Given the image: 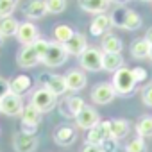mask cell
I'll list each match as a JSON object with an SVG mask.
<instances>
[{
	"instance_id": "obj_1",
	"label": "cell",
	"mask_w": 152,
	"mask_h": 152,
	"mask_svg": "<svg viewBox=\"0 0 152 152\" xmlns=\"http://www.w3.org/2000/svg\"><path fill=\"white\" fill-rule=\"evenodd\" d=\"M116 95L120 97H131L134 91H136V86H138V81L132 73V68H127V66H122L118 68L115 73H113V81H111Z\"/></svg>"
},
{
	"instance_id": "obj_2",
	"label": "cell",
	"mask_w": 152,
	"mask_h": 152,
	"mask_svg": "<svg viewBox=\"0 0 152 152\" xmlns=\"http://www.w3.org/2000/svg\"><path fill=\"white\" fill-rule=\"evenodd\" d=\"M57 99L59 97H56L52 91H48L47 88H38V90H34L32 93H31V102L29 104H32L39 113H48V111H52L54 107H57Z\"/></svg>"
},
{
	"instance_id": "obj_3",
	"label": "cell",
	"mask_w": 152,
	"mask_h": 152,
	"mask_svg": "<svg viewBox=\"0 0 152 152\" xmlns=\"http://www.w3.org/2000/svg\"><path fill=\"white\" fill-rule=\"evenodd\" d=\"M68 59V52L64 48L63 43H57V41H50L48 45V50L45 54V57L41 59V63L48 68H57V66H63Z\"/></svg>"
},
{
	"instance_id": "obj_4",
	"label": "cell",
	"mask_w": 152,
	"mask_h": 152,
	"mask_svg": "<svg viewBox=\"0 0 152 152\" xmlns=\"http://www.w3.org/2000/svg\"><path fill=\"white\" fill-rule=\"evenodd\" d=\"M102 57L104 52L97 47H88L81 56H79V63L81 68L86 72H100L102 70Z\"/></svg>"
},
{
	"instance_id": "obj_5",
	"label": "cell",
	"mask_w": 152,
	"mask_h": 152,
	"mask_svg": "<svg viewBox=\"0 0 152 152\" xmlns=\"http://www.w3.org/2000/svg\"><path fill=\"white\" fill-rule=\"evenodd\" d=\"M41 115L43 113H39L32 104L25 106L23 111H22V115H20L22 116V125H20L22 132H25V134H36L38 127L41 124Z\"/></svg>"
},
{
	"instance_id": "obj_6",
	"label": "cell",
	"mask_w": 152,
	"mask_h": 152,
	"mask_svg": "<svg viewBox=\"0 0 152 152\" xmlns=\"http://www.w3.org/2000/svg\"><path fill=\"white\" fill-rule=\"evenodd\" d=\"M91 100H93V104H99V106H107V104H111L113 100H115V97H116V91H115V88H113V84L111 83H99L97 86H93V90H91Z\"/></svg>"
},
{
	"instance_id": "obj_7",
	"label": "cell",
	"mask_w": 152,
	"mask_h": 152,
	"mask_svg": "<svg viewBox=\"0 0 152 152\" xmlns=\"http://www.w3.org/2000/svg\"><path fill=\"white\" fill-rule=\"evenodd\" d=\"M39 84H41V88H47L48 91H52L56 97H61V95H64V93L68 91V88H66V81H64V75L41 73Z\"/></svg>"
},
{
	"instance_id": "obj_8",
	"label": "cell",
	"mask_w": 152,
	"mask_h": 152,
	"mask_svg": "<svg viewBox=\"0 0 152 152\" xmlns=\"http://www.w3.org/2000/svg\"><path fill=\"white\" fill-rule=\"evenodd\" d=\"M39 145V140L36 134H25V132H15L13 134V148L15 152H34Z\"/></svg>"
},
{
	"instance_id": "obj_9",
	"label": "cell",
	"mask_w": 152,
	"mask_h": 152,
	"mask_svg": "<svg viewBox=\"0 0 152 152\" xmlns=\"http://www.w3.org/2000/svg\"><path fill=\"white\" fill-rule=\"evenodd\" d=\"M23 107H25L23 99H22V95H16V93H9L0 100V109H2V113L6 116H20Z\"/></svg>"
},
{
	"instance_id": "obj_10",
	"label": "cell",
	"mask_w": 152,
	"mask_h": 152,
	"mask_svg": "<svg viewBox=\"0 0 152 152\" xmlns=\"http://www.w3.org/2000/svg\"><path fill=\"white\" fill-rule=\"evenodd\" d=\"M75 120V125H77L79 129H84V131H88V129H91V127H95L99 122H100V115L93 109V107H90V106H84L83 109H81V113L73 118Z\"/></svg>"
},
{
	"instance_id": "obj_11",
	"label": "cell",
	"mask_w": 152,
	"mask_h": 152,
	"mask_svg": "<svg viewBox=\"0 0 152 152\" xmlns=\"http://www.w3.org/2000/svg\"><path fill=\"white\" fill-rule=\"evenodd\" d=\"M64 81H66V88L68 91H81L86 88L88 84V77H86V73L79 68H72L70 72H66L64 75Z\"/></svg>"
},
{
	"instance_id": "obj_12",
	"label": "cell",
	"mask_w": 152,
	"mask_h": 152,
	"mask_svg": "<svg viewBox=\"0 0 152 152\" xmlns=\"http://www.w3.org/2000/svg\"><path fill=\"white\" fill-rule=\"evenodd\" d=\"M39 38V31L32 22H22L16 31V39L22 45H32Z\"/></svg>"
},
{
	"instance_id": "obj_13",
	"label": "cell",
	"mask_w": 152,
	"mask_h": 152,
	"mask_svg": "<svg viewBox=\"0 0 152 152\" xmlns=\"http://www.w3.org/2000/svg\"><path fill=\"white\" fill-rule=\"evenodd\" d=\"M54 141L57 145H61V147H70V145H73L75 141H77V131H75L72 125H68V124H63V125H59L56 129Z\"/></svg>"
},
{
	"instance_id": "obj_14",
	"label": "cell",
	"mask_w": 152,
	"mask_h": 152,
	"mask_svg": "<svg viewBox=\"0 0 152 152\" xmlns=\"http://www.w3.org/2000/svg\"><path fill=\"white\" fill-rule=\"evenodd\" d=\"M111 136V131H109V122H99L95 127L88 129V134H86V143H91V145H100L106 138Z\"/></svg>"
},
{
	"instance_id": "obj_15",
	"label": "cell",
	"mask_w": 152,
	"mask_h": 152,
	"mask_svg": "<svg viewBox=\"0 0 152 152\" xmlns=\"http://www.w3.org/2000/svg\"><path fill=\"white\" fill-rule=\"evenodd\" d=\"M16 63H18V66L20 68H34L38 63H41L39 61V57L36 56V52H34V48H32V45H23L20 50H18V54H16Z\"/></svg>"
},
{
	"instance_id": "obj_16",
	"label": "cell",
	"mask_w": 152,
	"mask_h": 152,
	"mask_svg": "<svg viewBox=\"0 0 152 152\" xmlns=\"http://www.w3.org/2000/svg\"><path fill=\"white\" fill-rule=\"evenodd\" d=\"M57 106H59V113H61L63 116L75 118L86 104H84V100H83L81 97H68L64 102H61V104H57Z\"/></svg>"
},
{
	"instance_id": "obj_17",
	"label": "cell",
	"mask_w": 152,
	"mask_h": 152,
	"mask_svg": "<svg viewBox=\"0 0 152 152\" xmlns=\"http://www.w3.org/2000/svg\"><path fill=\"white\" fill-rule=\"evenodd\" d=\"M64 48H66V52H68V56H81L86 48H88V39H86V36L84 34H81V32H75L66 43H64Z\"/></svg>"
},
{
	"instance_id": "obj_18",
	"label": "cell",
	"mask_w": 152,
	"mask_h": 152,
	"mask_svg": "<svg viewBox=\"0 0 152 152\" xmlns=\"http://www.w3.org/2000/svg\"><path fill=\"white\" fill-rule=\"evenodd\" d=\"M111 27H113V23H111L109 15L102 13V15H95V18L91 20L90 32H91V36H104Z\"/></svg>"
},
{
	"instance_id": "obj_19",
	"label": "cell",
	"mask_w": 152,
	"mask_h": 152,
	"mask_svg": "<svg viewBox=\"0 0 152 152\" xmlns=\"http://www.w3.org/2000/svg\"><path fill=\"white\" fill-rule=\"evenodd\" d=\"M23 15H25L29 20H39V18H43L45 15H48L45 0H29L27 6L23 7Z\"/></svg>"
},
{
	"instance_id": "obj_20",
	"label": "cell",
	"mask_w": 152,
	"mask_h": 152,
	"mask_svg": "<svg viewBox=\"0 0 152 152\" xmlns=\"http://www.w3.org/2000/svg\"><path fill=\"white\" fill-rule=\"evenodd\" d=\"M124 48V43L122 39L116 36V34H111V32H106L102 36V41H100V50L104 54H120Z\"/></svg>"
},
{
	"instance_id": "obj_21",
	"label": "cell",
	"mask_w": 152,
	"mask_h": 152,
	"mask_svg": "<svg viewBox=\"0 0 152 152\" xmlns=\"http://www.w3.org/2000/svg\"><path fill=\"white\" fill-rule=\"evenodd\" d=\"M77 2L83 11L91 13V15H102L109 9L111 0H77Z\"/></svg>"
},
{
	"instance_id": "obj_22",
	"label": "cell",
	"mask_w": 152,
	"mask_h": 152,
	"mask_svg": "<svg viewBox=\"0 0 152 152\" xmlns=\"http://www.w3.org/2000/svg\"><path fill=\"white\" fill-rule=\"evenodd\" d=\"M9 88H11V93H16V95L23 97L32 88V79L29 75H16L15 79L9 81Z\"/></svg>"
},
{
	"instance_id": "obj_23",
	"label": "cell",
	"mask_w": 152,
	"mask_h": 152,
	"mask_svg": "<svg viewBox=\"0 0 152 152\" xmlns=\"http://www.w3.org/2000/svg\"><path fill=\"white\" fill-rule=\"evenodd\" d=\"M129 129H131V124L124 118L109 120V131H111V136L115 140H124L129 134Z\"/></svg>"
},
{
	"instance_id": "obj_24",
	"label": "cell",
	"mask_w": 152,
	"mask_h": 152,
	"mask_svg": "<svg viewBox=\"0 0 152 152\" xmlns=\"http://www.w3.org/2000/svg\"><path fill=\"white\" fill-rule=\"evenodd\" d=\"M150 43L141 38V39H134L131 43V56L134 59H148V54H150Z\"/></svg>"
},
{
	"instance_id": "obj_25",
	"label": "cell",
	"mask_w": 152,
	"mask_h": 152,
	"mask_svg": "<svg viewBox=\"0 0 152 152\" xmlns=\"http://www.w3.org/2000/svg\"><path fill=\"white\" fill-rule=\"evenodd\" d=\"M124 66V57L122 54H104L102 57V70L115 73L118 68Z\"/></svg>"
},
{
	"instance_id": "obj_26",
	"label": "cell",
	"mask_w": 152,
	"mask_h": 152,
	"mask_svg": "<svg viewBox=\"0 0 152 152\" xmlns=\"http://www.w3.org/2000/svg\"><path fill=\"white\" fill-rule=\"evenodd\" d=\"M18 25L20 22L13 16H6V18H0V34L4 38H9V36H16V31H18Z\"/></svg>"
},
{
	"instance_id": "obj_27",
	"label": "cell",
	"mask_w": 152,
	"mask_h": 152,
	"mask_svg": "<svg viewBox=\"0 0 152 152\" xmlns=\"http://www.w3.org/2000/svg\"><path fill=\"white\" fill-rule=\"evenodd\" d=\"M52 34H54V41H57V43H66L73 34H75V31L70 27V25H66V23H59V25H56L54 27V31H52Z\"/></svg>"
},
{
	"instance_id": "obj_28",
	"label": "cell",
	"mask_w": 152,
	"mask_h": 152,
	"mask_svg": "<svg viewBox=\"0 0 152 152\" xmlns=\"http://www.w3.org/2000/svg\"><path fill=\"white\" fill-rule=\"evenodd\" d=\"M136 132L141 138H152V116H141V120L136 124Z\"/></svg>"
},
{
	"instance_id": "obj_29",
	"label": "cell",
	"mask_w": 152,
	"mask_h": 152,
	"mask_svg": "<svg viewBox=\"0 0 152 152\" xmlns=\"http://www.w3.org/2000/svg\"><path fill=\"white\" fill-rule=\"evenodd\" d=\"M140 27H141V16H140L136 11L129 9V11H127V16H125L124 29H125V31H138Z\"/></svg>"
},
{
	"instance_id": "obj_30",
	"label": "cell",
	"mask_w": 152,
	"mask_h": 152,
	"mask_svg": "<svg viewBox=\"0 0 152 152\" xmlns=\"http://www.w3.org/2000/svg\"><path fill=\"white\" fill-rule=\"evenodd\" d=\"M127 11H129V9H125V7H122V6L115 7V9L111 11V15H109V18H111V23H113L115 27H120V29H124V23H125Z\"/></svg>"
},
{
	"instance_id": "obj_31",
	"label": "cell",
	"mask_w": 152,
	"mask_h": 152,
	"mask_svg": "<svg viewBox=\"0 0 152 152\" xmlns=\"http://www.w3.org/2000/svg\"><path fill=\"white\" fill-rule=\"evenodd\" d=\"M125 152H147V143H145V140L136 134L131 141H127Z\"/></svg>"
},
{
	"instance_id": "obj_32",
	"label": "cell",
	"mask_w": 152,
	"mask_h": 152,
	"mask_svg": "<svg viewBox=\"0 0 152 152\" xmlns=\"http://www.w3.org/2000/svg\"><path fill=\"white\" fill-rule=\"evenodd\" d=\"M45 4L50 15H61L66 9V0H45Z\"/></svg>"
},
{
	"instance_id": "obj_33",
	"label": "cell",
	"mask_w": 152,
	"mask_h": 152,
	"mask_svg": "<svg viewBox=\"0 0 152 152\" xmlns=\"http://www.w3.org/2000/svg\"><path fill=\"white\" fill-rule=\"evenodd\" d=\"M18 6V0H0V18L11 16Z\"/></svg>"
},
{
	"instance_id": "obj_34",
	"label": "cell",
	"mask_w": 152,
	"mask_h": 152,
	"mask_svg": "<svg viewBox=\"0 0 152 152\" xmlns=\"http://www.w3.org/2000/svg\"><path fill=\"white\" fill-rule=\"evenodd\" d=\"M48 45H50V41H47V39H43V38H38V39L32 43V48H34L36 56L39 57V61L45 57V54H47V50H48Z\"/></svg>"
},
{
	"instance_id": "obj_35",
	"label": "cell",
	"mask_w": 152,
	"mask_h": 152,
	"mask_svg": "<svg viewBox=\"0 0 152 152\" xmlns=\"http://www.w3.org/2000/svg\"><path fill=\"white\" fill-rule=\"evenodd\" d=\"M100 150H102V152H116V150H118V140H115L113 136L106 138V140L100 143Z\"/></svg>"
},
{
	"instance_id": "obj_36",
	"label": "cell",
	"mask_w": 152,
	"mask_h": 152,
	"mask_svg": "<svg viewBox=\"0 0 152 152\" xmlns=\"http://www.w3.org/2000/svg\"><path fill=\"white\" fill-rule=\"evenodd\" d=\"M141 100H143V104H145V106L152 107V83H150V84H147V86L141 90Z\"/></svg>"
},
{
	"instance_id": "obj_37",
	"label": "cell",
	"mask_w": 152,
	"mask_h": 152,
	"mask_svg": "<svg viewBox=\"0 0 152 152\" xmlns=\"http://www.w3.org/2000/svg\"><path fill=\"white\" fill-rule=\"evenodd\" d=\"M9 93H11L9 81H6V79H2V77H0V100H2L6 95H9Z\"/></svg>"
},
{
	"instance_id": "obj_38",
	"label": "cell",
	"mask_w": 152,
	"mask_h": 152,
	"mask_svg": "<svg viewBox=\"0 0 152 152\" xmlns=\"http://www.w3.org/2000/svg\"><path fill=\"white\" fill-rule=\"evenodd\" d=\"M132 73H134V77H136V81H138V83H141V81H145V79H147V70H145L143 66L132 68Z\"/></svg>"
},
{
	"instance_id": "obj_39",
	"label": "cell",
	"mask_w": 152,
	"mask_h": 152,
	"mask_svg": "<svg viewBox=\"0 0 152 152\" xmlns=\"http://www.w3.org/2000/svg\"><path fill=\"white\" fill-rule=\"evenodd\" d=\"M81 152H102L100 150V145H91V143H86L84 147H83V150Z\"/></svg>"
},
{
	"instance_id": "obj_40",
	"label": "cell",
	"mask_w": 152,
	"mask_h": 152,
	"mask_svg": "<svg viewBox=\"0 0 152 152\" xmlns=\"http://www.w3.org/2000/svg\"><path fill=\"white\" fill-rule=\"evenodd\" d=\"M145 39L152 45V27H148V29H147V32H145Z\"/></svg>"
},
{
	"instance_id": "obj_41",
	"label": "cell",
	"mask_w": 152,
	"mask_h": 152,
	"mask_svg": "<svg viewBox=\"0 0 152 152\" xmlns=\"http://www.w3.org/2000/svg\"><path fill=\"white\" fill-rule=\"evenodd\" d=\"M2 45H4V36L0 34V47H2Z\"/></svg>"
},
{
	"instance_id": "obj_42",
	"label": "cell",
	"mask_w": 152,
	"mask_h": 152,
	"mask_svg": "<svg viewBox=\"0 0 152 152\" xmlns=\"http://www.w3.org/2000/svg\"><path fill=\"white\" fill-rule=\"evenodd\" d=\"M140 2H143V4H152V0H140Z\"/></svg>"
},
{
	"instance_id": "obj_43",
	"label": "cell",
	"mask_w": 152,
	"mask_h": 152,
	"mask_svg": "<svg viewBox=\"0 0 152 152\" xmlns=\"http://www.w3.org/2000/svg\"><path fill=\"white\" fill-rule=\"evenodd\" d=\"M148 59L152 61V47H150V54H148Z\"/></svg>"
},
{
	"instance_id": "obj_44",
	"label": "cell",
	"mask_w": 152,
	"mask_h": 152,
	"mask_svg": "<svg viewBox=\"0 0 152 152\" xmlns=\"http://www.w3.org/2000/svg\"><path fill=\"white\" fill-rule=\"evenodd\" d=\"M113 2H127V0H113Z\"/></svg>"
},
{
	"instance_id": "obj_45",
	"label": "cell",
	"mask_w": 152,
	"mask_h": 152,
	"mask_svg": "<svg viewBox=\"0 0 152 152\" xmlns=\"http://www.w3.org/2000/svg\"><path fill=\"white\" fill-rule=\"evenodd\" d=\"M0 113H2V109H0Z\"/></svg>"
}]
</instances>
